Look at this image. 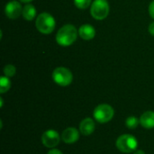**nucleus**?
Listing matches in <instances>:
<instances>
[{
	"label": "nucleus",
	"mask_w": 154,
	"mask_h": 154,
	"mask_svg": "<svg viewBox=\"0 0 154 154\" xmlns=\"http://www.w3.org/2000/svg\"><path fill=\"white\" fill-rule=\"evenodd\" d=\"M55 19L49 13L40 14L35 21V26L37 30L43 34H50L55 29Z\"/></svg>",
	"instance_id": "2"
},
{
	"label": "nucleus",
	"mask_w": 154,
	"mask_h": 154,
	"mask_svg": "<svg viewBox=\"0 0 154 154\" xmlns=\"http://www.w3.org/2000/svg\"><path fill=\"white\" fill-rule=\"evenodd\" d=\"M79 138V131L74 127H69L65 129L62 132L61 139L66 143H76Z\"/></svg>",
	"instance_id": "9"
},
{
	"label": "nucleus",
	"mask_w": 154,
	"mask_h": 154,
	"mask_svg": "<svg viewBox=\"0 0 154 154\" xmlns=\"http://www.w3.org/2000/svg\"><path fill=\"white\" fill-rule=\"evenodd\" d=\"M23 13V7L18 1L12 0L5 5V14L10 19H16L18 18Z\"/></svg>",
	"instance_id": "8"
},
{
	"label": "nucleus",
	"mask_w": 154,
	"mask_h": 154,
	"mask_svg": "<svg viewBox=\"0 0 154 154\" xmlns=\"http://www.w3.org/2000/svg\"><path fill=\"white\" fill-rule=\"evenodd\" d=\"M95 122L93 119L88 117L81 121L79 125V131L83 135H90L95 131Z\"/></svg>",
	"instance_id": "10"
},
{
	"label": "nucleus",
	"mask_w": 154,
	"mask_h": 154,
	"mask_svg": "<svg viewBox=\"0 0 154 154\" xmlns=\"http://www.w3.org/2000/svg\"><path fill=\"white\" fill-rule=\"evenodd\" d=\"M149 14H150V16L154 19V0L149 5Z\"/></svg>",
	"instance_id": "18"
},
{
	"label": "nucleus",
	"mask_w": 154,
	"mask_h": 154,
	"mask_svg": "<svg viewBox=\"0 0 154 154\" xmlns=\"http://www.w3.org/2000/svg\"><path fill=\"white\" fill-rule=\"evenodd\" d=\"M74 4L79 9H87L91 5V0H74Z\"/></svg>",
	"instance_id": "17"
},
{
	"label": "nucleus",
	"mask_w": 154,
	"mask_h": 154,
	"mask_svg": "<svg viewBox=\"0 0 154 154\" xmlns=\"http://www.w3.org/2000/svg\"><path fill=\"white\" fill-rule=\"evenodd\" d=\"M114 114H115V111L113 107L107 104H101L97 106L93 112L94 118L98 123H101V124L111 121L112 118L114 117Z\"/></svg>",
	"instance_id": "6"
},
{
	"label": "nucleus",
	"mask_w": 154,
	"mask_h": 154,
	"mask_svg": "<svg viewBox=\"0 0 154 154\" xmlns=\"http://www.w3.org/2000/svg\"><path fill=\"white\" fill-rule=\"evenodd\" d=\"M23 17L26 20V21H32L35 18L36 16V9L35 7L31 5V4H27L23 7V13H22Z\"/></svg>",
	"instance_id": "13"
},
{
	"label": "nucleus",
	"mask_w": 154,
	"mask_h": 154,
	"mask_svg": "<svg viewBox=\"0 0 154 154\" xmlns=\"http://www.w3.org/2000/svg\"><path fill=\"white\" fill-rule=\"evenodd\" d=\"M47 154H63L60 151H59V150H57V149H52V150H51Z\"/></svg>",
	"instance_id": "20"
},
{
	"label": "nucleus",
	"mask_w": 154,
	"mask_h": 154,
	"mask_svg": "<svg viewBox=\"0 0 154 154\" xmlns=\"http://www.w3.org/2000/svg\"><path fill=\"white\" fill-rule=\"evenodd\" d=\"M78 30L72 24L63 25L56 34V42L59 45L68 47L73 44L78 37Z\"/></svg>",
	"instance_id": "1"
},
{
	"label": "nucleus",
	"mask_w": 154,
	"mask_h": 154,
	"mask_svg": "<svg viewBox=\"0 0 154 154\" xmlns=\"http://www.w3.org/2000/svg\"><path fill=\"white\" fill-rule=\"evenodd\" d=\"M79 34L80 38H82L83 40H92L96 35V30L90 24H83L79 27Z\"/></svg>",
	"instance_id": "11"
},
{
	"label": "nucleus",
	"mask_w": 154,
	"mask_h": 154,
	"mask_svg": "<svg viewBox=\"0 0 154 154\" xmlns=\"http://www.w3.org/2000/svg\"><path fill=\"white\" fill-rule=\"evenodd\" d=\"M15 72H16V69L12 64H7L4 68V74H5V76H6L8 78L14 76L15 75Z\"/></svg>",
	"instance_id": "16"
},
{
	"label": "nucleus",
	"mask_w": 154,
	"mask_h": 154,
	"mask_svg": "<svg viewBox=\"0 0 154 154\" xmlns=\"http://www.w3.org/2000/svg\"><path fill=\"white\" fill-rule=\"evenodd\" d=\"M134 154H145V152H143V151H142V150H138V151H136Z\"/></svg>",
	"instance_id": "21"
},
{
	"label": "nucleus",
	"mask_w": 154,
	"mask_h": 154,
	"mask_svg": "<svg viewBox=\"0 0 154 154\" xmlns=\"http://www.w3.org/2000/svg\"><path fill=\"white\" fill-rule=\"evenodd\" d=\"M140 124L143 127L147 129L154 128V112L147 111L143 113L140 118Z\"/></svg>",
	"instance_id": "12"
},
{
	"label": "nucleus",
	"mask_w": 154,
	"mask_h": 154,
	"mask_svg": "<svg viewBox=\"0 0 154 154\" xmlns=\"http://www.w3.org/2000/svg\"><path fill=\"white\" fill-rule=\"evenodd\" d=\"M149 32L154 36V22H152V23H150V25H149Z\"/></svg>",
	"instance_id": "19"
},
{
	"label": "nucleus",
	"mask_w": 154,
	"mask_h": 154,
	"mask_svg": "<svg viewBox=\"0 0 154 154\" xmlns=\"http://www.w3.org/2000/svg\"><path fill=\"white\" fill-rule=\"evenodd\" d=\"M21 2H23V3H30V2H32V0H20Z\"/></svg>",
	"instance_id": "22"
},
{
	"label": "nucleus",
	"mask_w": 154,
	"mask_h": 154,
	"mask_svg": "<svg viewBox=\"0 0 154 154\" xmlns=\"http://www.w3.org/2000/svg\"><path fill=\"white\" fill-rule=\"evenodd\" d=\"M11 88V81L8 77L2 76L0 78V93L4 94L7 92Z\"/></svg>",
	"instance_id": "14"
},
{
	"label": "nucleus",
	"mask_w": 154,
	"mask_h": 154,
	"mask_svg": "<svg viewBox=\"0 0 154 154\" xmlns=\"http://www.w3.org/2000/svg\"><path fill=\"white\" fill-rule=\"evenodd\" d=\"M116 147L118 150L125 153H130L135 151L138 147L137 139L130 134L121 135L116 141Z\"/></svg>",
	"instance_id": "4"
},
{
	"label": "nucleus",
	"mask_w": 154,
	"mask_h": 154,
	"mask_svg": "<svg viewBox=\"0 0 154 154\" xmlns=\"http://www.w3.org/2000/svg\"><path fill=\"white\" fill-rule=\"evenodd\" d=\"M42 143L47 148H54L60 143V135L54 130H48L42 135Z\"/></svg>",
	"instance_id": "7"
},
{
	"label": "nucleus",
	"mask_w": 154,
	"mask_h": 154,
	"mask_svg": "<svg viewBox=\"0 0 154 154\" xmlns=\"http://www.w3.org/2000/svg\"><path fill=\"white\" fill-rule=\"evenodd\" d=\"M52 79L56 84L61 87H67L72 83V72L65 67H58L52 72Z\"/></svg>",
	"instance_id": "3"
},
{
	"label": "nucleus",
	"mask_w": 154,
	"mask_h": 154,
	"mask_svg": "<svg viewBox=\"0 0 154 154\" xmlns=\"http://www.w3.org/2000/svg\"><path fill=\"white\" fill-rule=\"evenodd\" d=\"M139 120L135 117V116H129L126 121H125V125L127 126V128L129 129H134L138 126L139 125Z\"/></svg>",
	"instance_id": "15"
},
{
	"label": "nucleus",
	"mask_w": 154,
	"mask_h": 154,
	"mask_svg": "<svg viewBox=\"0 0 154 154\" xmlns=\"http://www.w3.org/2000/svg\"><path fill=\"white\" fill-rule=\"evenodd\" d=\"M90 14L96 20H104L109 14V4L106 0H94L91 4Z\"/></svg>",
	"instance_id": "5"
}]
</instances>
